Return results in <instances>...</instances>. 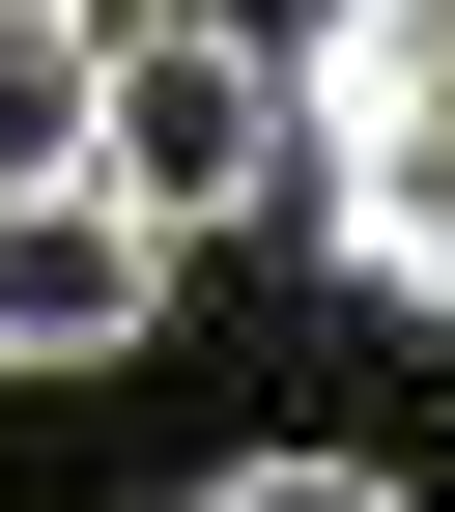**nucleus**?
I'll return each instance as SVG.
<instances>
[{
    "instance_id": "3",
    "label": "nucleus",
    "mask_w": 455,
    "mask_h": 512,
    "mask_svg": "<svg viewBox=\"0 0 455 512\" xmlns=\"http://www.w3.org/2000/svg\"><path fill=\"white\" fill-rule=\"evenodd\" d=\"M143 342H171L143 200H0V370H143Z\"/></svg>"
},
{
    "instance_id": "1",
    "label": "nucleus",
    "mask_w": 455,
    "mask_h": 512,
    "mask_svg": "<svg viewBox=\"0 0 455 512\" xmlns=\"http://www.w3.org/2000/svg\"><path fill=\"white\" fill-rule=\"evenodd\" d=\"M285 228L455 342V0H313L285 29Z\"/></svg>"
},
{
    "instance_id": "2",
    "label": "nucleus",
    "mask_w": 455,
    "mask_h": 512,
    "mask_svg": "<svg viewBox=\"0 0 455 512\" xmlns=\"http://www.w3.org/2000/svg\"><path fill=\"white\" fill-rule=\"evenodd\" d=\"M86 200H143L171 256H200L228 200H285V57H228V29H114V143H86Z\"/></svg>"
},
{
    "instance_id": "5",
    "label": "nucleus",
    "mask_w": 455,
    "mask_h": 512,
    "mask_svg": "<svg viewBox=\"0 0 455 512\" xmlns=\"http://www.w3.org/2000/svg\"><path fill=\"white\" fill-rule=\"evenodd\" d=\"M200 512H427V484H399V456H228Z\"/></svg>"
},
{
    "instance_id": "4",
    "label": "nucleus",
    "mask_w": 455,
    "mask_h": 512,
    "mask_svg": "<svg viewBox=\"0 0 455 512\" xmlns=\"http://www.w3.org/2000/svg\"><path fill=\"white\" fill-rule=\"evenodd\" d=\"M114 143V0H0V200H86Z\"/></svg>"
}]
</instances>
